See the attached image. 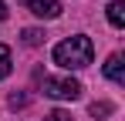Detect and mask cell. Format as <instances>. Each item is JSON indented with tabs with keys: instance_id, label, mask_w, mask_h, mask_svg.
Returning a JSON list of instances; mask_svg holds the SVG:
<instances>
[{
	"instance_id": "obj_3",
	"label": "cell",
	"mask_w": 125,
	"mask_h": 121,
	"mask_svg": "<svg viewBox=\"0 0 125 121\" xmlns=\"http://www.w3.org/2000/svg\"><path fill=\"white\" fill-rule=\"evenodd\" d=\"M27 7H31L34 17H41V20L61 17V3H58V0H27Z\"/></svg>"
},
{
	"instance_id": "obj_6",
	"label": "cell",
	"mask_w": 125,
	"mask_h": 121,
	"mask_svg": "<svg viewBox=\"0 0 125 121\" xmlns=\"http://www.w3.org/2000/svg\"><path fill=\"white\" fill-rule=\"evenodd\" d=\"M10 67H14V60H10V47H7V44H0V81L10 74Z\"/></svg>"
},
{
	"instance_id": "obj_10",
	"label": "cell",
	"mask_w": 125,
	"mask_h": 121,
	"mask_svg": "<svg viewBox=\"0 0 125 121\" xmlns=\"http://www.w3.org/2000/svg\"><path fill=\"white\" fill-rule=\"evenodd\" d=\"M0 20H7V3L0 0Z\"/></svg>"
},
{
	"instance_id": "obj_2",
	"label": "cell",
	"mask_w": 125,
	"mask_h": 121,
	"mask_svg": "<svg viewBox=\"0 0 125 121\" xmlns=\"http://www.w3.org/2000/svg\"><path fill=\"white\" fill-rule=\"evenodd\" d=\"M44 94L58 101H74L81 98V81L74 78H44Z\"/></svg>"
},
{
	"instance_id": "obj_9",
	"label": "cell",
	"mask_w": 125,
	"mask_h": 121,
	"mask_svg": "<svg viewBox=\"0 0 125 121\" xmlns=\"http://www.w3.org/2000/svg\"><path fill=\"white\" fill-rule=\"evenodd\" d=\"M71 118V114H68V111H61V108H58V111H51V114H47V121H68Z\"/></svg>"
},
{
	"instance_id": "obj_5",
	"label": "cell",
	"mask_w": 125,
	"mask_h": 121,
	"mask_svg": "<svg viewBox=\"0 0 125 121\" xmlns=\"http://www.w3.org/2000/svg\"><path fill=\"white\" fill-rule=\"evenodd\" d=\"M108 24L112 27H125V0H112L108 3Z\"/></svg>"
},
{
	"instance_id": "obj_7",
	"label": "cell",
	"mask_w": 125,
	"mask_h": 121,
	"mask_svg": "<svg viewBox=\"0 0 125 121\" xmlns=\"http://www.w3.org/2000/svg\"><path fill=\"white\" fill-rule=\"evenodd\" d=\"M21 37H24V44H27V47H37V44L44 40V30H37V27H27Z\"/></svg>"
},
{
	"instance_id": "obj_4",
	"label": "cell",
	"mask_w": 125,
	"mask_h": 121,
	"mask_svg": "<svg viewBox=\"0 0 125 121\" xmlns=\"http://www.w3.org/2000/svg\"><path fill=\"white\" fill-rule=\"evenodd\" d=\"M105 78L115 81V84H125V67H122V54H112L105 60Z\"/></svg>"
},
{
	"instance_id": "obj_8",
	"label": "cell",
	"mask_w": 125,
	"mask_h": 121,
	"mask_svg": "<svg viewBox=\"0 0 125 121\" xmlns=\"http://www.w3.org/2000/svg\"><path fill=\"white\" fill-rule=\"evenodd\" d=\"M91 114H95V118H105V114H112V104H108V101H95V104H91Z\"/></svg>"
},
{
	"instance_id": "obj_1",
	"label": "cell",
	"mask_w": 125,
	"mask_h": 121,
	"mask_svg": "<svg viewBox=\"0 0 125 121\" xmlns=\"http://www.w3.org/2000/svg\"><path fill=\"white\" fill-rule=\"evenodd\" d=\"M91 57H95V44H91V37H84V34L68 37V40H61L54 47V64H61L64 71H81V67L91 64Z\"/></svg>"
}]
</instances>
